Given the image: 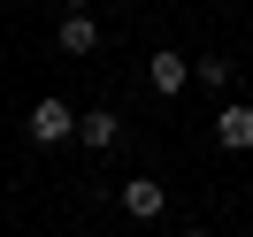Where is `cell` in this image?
<instances>
[{
	"label": "cell",
	"instance_id": "cell-3",
	"mask_svg": "<svg viewBox=\"0 0 253 237\" xmlns=\"http://www.w3.org/2000/svg\"><path fill=\"white\" fill-rule=\"evenodd\" d=\"M146 84H154L161 100H176V92L192 84V54H169V46H161V54H146Z\"/></svg>",
	"mask_w": 253,
	"mask_h": 237
},
{
	"label": "cell",
	"instance_id": "cell-5",
	"mask_svg": "<svg viewBox=\"0 0 253 237\" xmlns=\"http://www.w3.org/2000/svg\"><path fill=\"white\" fill-rule=\"evenodd\" d=\"M77 138H84V153H108V145H123V115H115V107L77 115Z\"/></svg>",
	"mask_w": 253,
	"mask_h": 237
},
{
	"label": "cell",
	"instance_id": "cell-8",
	"mask_svg": "<svg viewBox=\"0 0 253 237\" xmlns=\"http://www.w3.org/2000/svg\"><path fill=\"white\" fill-rule=\"evenodd\" d=\"M54 8H62V16H77V8H84V0H54Z\"/></svg>",
	"mask_w": 253,
	"mask_h": 237
},
{
	"label": "cell",
	"instance_id": "cell-6",
	"mask_svg": "<svg viewBox=\"0 0 253 237\" xmlns=\"http://www.w3.org/2000/svg\"><path fill=\"white\" fill-rule=\"evenodd\" d=\"M54 46H62V54H92V46H100L92 8H77V16H62V23H54Z\"/></svg>",
	"mask_w": 253,
	"mask_h": 237
},
{
	"label": "cell",
	"instance_id": "cell-4",
	"mask_svg": "<svg viewBox=\"0 0 253 237\" xmlns=\"http://www.w3.org/2000/svg\"><path fill=\"white\" fill-rule=\"evenodd\" d=\"M115 206H123L130 222H161V206H169V191H161L154 176H130V184L115 191Z\"/></svg>",
	"mask_w": 253,
	"mask_h": 237
},
{
	"label": "cell",
	"instance_id": "cell-2",
	"mask_svg": "<svg viewBox=\"0 0 253 237\" xmlns=\"http://www.w3.org/2000/svg\"><path fill=\"white\" fill-rule=\"evenodd\" d=\"M215 145L222 153H253V107L246 100H222L215 107Z\"/></svg>",
	"mask_w": 253,
	"mask_h": 237
},
{
	"label": "cell",
	"instance_id": "cell-1",
	"mask_svg": "<svg viewBox=\"0 0 253 237\" xmlns=\"http://www.w3.org/2000/svg\"><path fill=\"white\" fill-rule=\"evenodd\" d=\"M23 130H31V145H69V138H77V107H69L62 92H46V100H31Z\"/></svg>",
	"mask_w": 253,
	"mask_h": 237
},
{
	"label": "cell",
	"instance_id": "cell-9",
	"mask_svg": "<svg viewBox=\"0 0 253 237\" xmlns=\"http://www.w3.org/2000/svg\"><path fill=\"white\" fill-rule=\"evenodd\" d=\"M176 237H207V230H200V222H192V230H176Z\"/></svg>",
	"mask_w": 253,
	"mask_h": 237
},
{
	"label": "cell",
	"instance_id": "cell-7",
	"mask_svg": "<svg viewBox=\"0 0 253 237\" xmlns=\"http://www.w3.org/2000/svg\"><path fill=\"white\" fill-rule=\"evenodd\" d=\"M192 84H207V92H230V62H222V54H200V62H192Z\"/></svg>",
	"mask_w": 253,
	"mask_h": 237
}]
</instances>
